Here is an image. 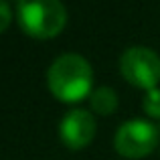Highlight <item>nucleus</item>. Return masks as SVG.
I'll return each instance as SVG.
<instances>
[{"label":"nucleus","mask_w":160,"mask_h":160,"mask_svg":"<svg viewBox=\"0 0 160 160\" xmlns=\"http://www.w3.org/2000/svg\"><path fill=\"white\" fill-rule=\"evenodd\" d=\"M91 108L95 109L98 113H103V116H108V113H112L113 109L118 106V95L116 91L112 89V87H98V89L91 91Z\"/></svg>","instance_id":"6"},{"label":"nucleus","mask_w":160,"mask_h":160,"mask_svg":"<svg viewBox=\"0 0 160 160\" xmlns=\"http://www.w3.org/2000/svg\"><path fill=\"white\" fill-rule=\"evenodd\" d=\"M158 144V128L148 120H128L118 128L113 146L120 154L140 158Z\"/></svg>","instance_id":"4"},{"label":"nucleus","mask_w":160,"mask_h":160,"mask_svg":"<svg viewBox=\"0 0 160 160\" xmlns=\"http://www.w3.org/2000/svg\"><path fill=\"white\" fill-rule=\"evenodd\" d=\"M18 22L31 37H55L67 22V10L59 0H20L16 2Z\"/></svg>","instance_id":"2"},{"label":"nucleus","mask_w":160,"mask_h":160,"mask_svg":"<svg viewBox=\"0 0 160 160\" xmlns=\"http://www.w3.org/2000/svg\"><path fill=\"white\" fill-rule=\"evenodd\" d=\"M8 22H10V6L0 0V32L8 27Z\"/></svg>","instance_id":"8"},{"label":"nucleus","mask_w":160,"mask_h":160,"mask_svg":"<svg viewBox=\"0 0 160 160\" xmlns=\"http://www.w3.org/2000/svg\"><path fill=\"white\" fill-rule=\"evenodd\" d=\"M59 132L69 148H83L95 134V120L87 109H71L63 116Z\"/></svg>","instance_id":"5"},{"label":"nucleus","mask_w":160,"mask_h":160,"mask_svg":"<svg viewBox=\"0 0 160 160\" xmlns=\"http://www.w3.org/2000/svg\"><path fill=\"white\" fill-rule=\"evenodd\" d=\"M93 71L85 57L77 53H63L51 63L47 71L49 89L63 102H77L87 95Z\"/></svg>","instance_id":"1"},{"label":"nucleus","mask_w":160,"mask_h":160,"mask_svg":"<svg viewBox=\"0 0 160 160\" xmlns=\"http://www.w3.org/2000/svg\"><path fill=\"white\" fill-rule=\"evenodd\" d=\"M142 106H144V112L148 113V116L160 118V89H158V87L148 89V93H146Z\"/></svg>","instance_id":"7"},{"label":"nucleus","mask_w":160,"mask_h":160,"mask_svg":"<svg viewBox=\"0 0 160 160\" xmlns=\"http://www.w3.org/2000/svg\"><path fill=\"white\" fill-rule=\"evenodd\" d=\"M120 69L124 77L134 85L152 89L160 81V57L152 49L134 45L128 47L120 57Z\"/></svg>","instance_id":"3"}]
</instances>
